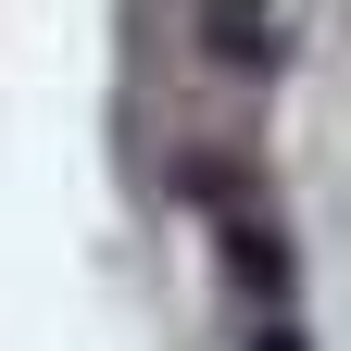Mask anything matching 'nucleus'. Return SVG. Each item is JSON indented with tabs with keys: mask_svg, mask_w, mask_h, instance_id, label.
<instances>
[{
	"mask_svg": "<svg viewBox=\"0 0 351 351\" xmlns=\"http://www.w3.org/2000/svg\"><path fill=\"white\" fill-rule=\"evenodd\" d=\"M226 263H239V289H263V301H289V239L263 226V213H226Z\"/></svg>",
	"mask_w": 351,
	"mask_h": 351,
	"instance_id": "1",
	"label": "nucleus"
},
{
	"mask_svg": "<svg viewBox=\"0 0 351 351\" xmlns=\"http://www.w3.org/2000/svg\"><path fill=\"white\" fill-rule=\"evenodd\" d=\"M201 13H213V51H226V63H263V51H276V38H263V0H201Z\"/></svg>",
	"mask_w": 351,
	"mask_h": 351,
	"instance_id": "2",
	"label": "nucleus"
},
{
	"mask_svg": "<svg viewBox=\"0 0 351 351\" xmlns=\"http://www.w3.org/2000/svg\"><path fill=\"white\" fill-rule=\"evenodd\" d=\"M251 351H301V326H251Z\"/></svg>",
	"mask_w": 351,
	"mask_h": 351,
	"instance_id": "3",
	"label": "nucleus"
}]
</instances>
